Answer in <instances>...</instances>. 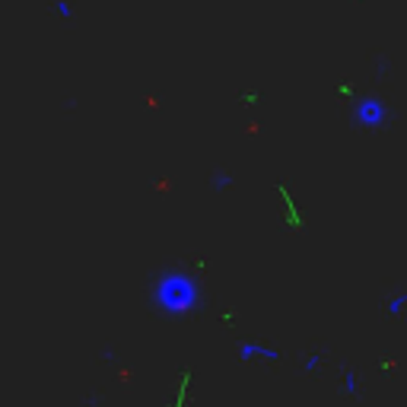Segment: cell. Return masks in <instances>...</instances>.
Segmentation results:
<instances>
[{
	"label": "cell",
	"mask_w": 407,
	"mask_h": 407,
	"mask_svg": "<svg viewBox=\"0 0 407 407\" xmlns=\"http://www.w3.org/2000/svg\"><path fill=\"white\" fill-rule=\"evenodd\" d=\"M150 302L159 315H169V318H182L188 312L197 309L201 302V286H197L194 277H188L184 271H163L156 280H153V293H150Z\"/></svg>",
	"instance_id": "cell-1"
},
{
	"label": "cell",
	"mask_w": 407,
	"mask_h": 407,
	"mask_svg": "<svg viewBox=\"0 0 407 407\" xmlns=\"http://www.w3.org/2000/svg\"><path fill=\"white\" fill-rule=\"evenodd\" d=\"M356 121L366 127H379L382 121H385V105H382L379 99H362L360 105H356Z\"/></svg>",
	"instance_id": "cell-2"
}]
</instances>
